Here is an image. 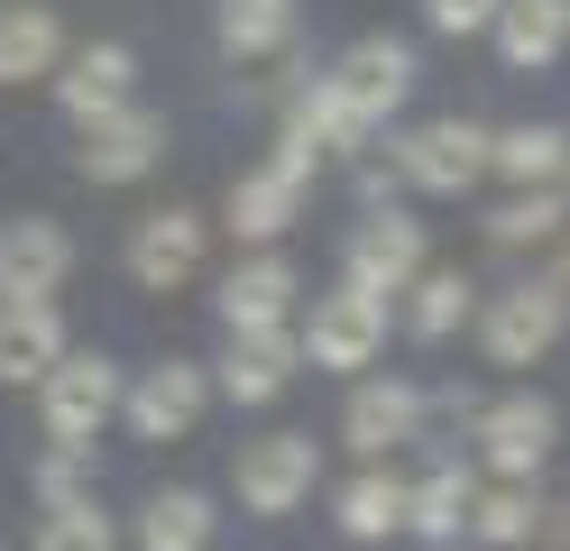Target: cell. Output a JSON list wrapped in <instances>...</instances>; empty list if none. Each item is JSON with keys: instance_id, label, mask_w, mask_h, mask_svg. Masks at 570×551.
<instances>
[{"instance_id": "6da1fadb", "label": "cell", "mask_w": 570, "mask_h": 551, "mask_svg": "<svg viewBox=\"0 0 570 551\" xmlns=\"http://www.w3.org/2000/svg\"><path fill=\"white\" fill-rule=\"evenodd\" d=\"M38 423H47V451L92 460V441L120 423V367L101 358V350H65L47 377H38Z\"/></svg>"}, {"instance_id": "7a4b0ae2", "label": "cell", "mask_w": 570, "mask_h": 551, "mask_svg": "<svg viewBox=\"0 0 570 551\" xmlns=\"http://www.w3.org/2000/svg\"><path fill=\"white\" fill-rule=\"evenodd\" d=\"M313 488H323V441L313 432H267V441H239L230 460V496L239 514H258V524H285Z\"/></svg>"}, {"instance_id": "3957f363", "label": "cell", "mask_w": 570, "mask_h": 551, "mask_svg": "<svg viewBox=\"0 0 570 551\" xmlns=\"http://www.w3.org/2000/svg\"><path fill=\"white\" fill-rule=\"evenodd\" d=\"M470 322H479L488 367H533V358H552V350H561V331H570V294L543 285V276H524V285H507V294H488Z\"/></svg>"}, {"instance_id": "277c9868", "label": "cell", "mask_w": 570, "mask_h": 551, "mask_svg": "<svg viewBox=\"0 0 570 551\" xmlns=\"http://www.w3.org/2000/svg\"><path fill=\"white\" fill-rule=\"evenodd\" d=\"M295 350H304V367H332V377L377 367V350H386V294H360V285L313 294V313L295 322Z\"/></svg>"}, {"instance_id": "5b68a950", "label": "cell", "mask_w": 570, "mask_h": 551, "mask_svg": "<svg viewBox=\"0 0 570 551\" xmlns=\"http://www.w3.org/2000/svg\"><path fill=\"white\" fill-rule=\"evenodd\" d=\"M470 441H479V460L497 478H543L552 451H561V404L533 395V386H515V395H497V404L470 414Z\"/></svg>"}, {"instance_id": "8992f818", "label": "cell", "mask_w": 570, "mask_h": 551, "mask_svg": "<svg viewBox=\"0 0 570 551\" xmlns=\"http://www.w3.org/2000/svg\"><path fill=\"white\" fill-rule=\"evenodd\" d=\"M323 83H332V101L350 110V120L377 138V129L405 110V92H414V47H405V37H350Z\"/></svg>"}, {"instance_id": "52a82bcc", "label": "cell", "mask_w": 570, "mask_h": 551, "mask_svg": "<svg viewBox=\"0 0 570 551\" xmlns=\"http://www.w3.org/2000/svg\"><path fill=\"white\" fill-rule=\"evenodd\" d=\"M423 220L405 203H368L360 220H350V248H341V285H360V294H405L414 267H423Z\"/></svg>"}, {"instance_id": "ba28073f", "label": "cell", "mask_w": 570, "mask_h": 551, "mask_svg": "<svg viewBox=\"0 0 570 551\" xmlns=\"http://www.w3.org/2000/svg\"><path fill=\"white\" fill-rule=\"evenodd\" d=\"M396 175L414 184V194H433V203H460V194H479V175H488V129L479 120H423L396 138Z\"/></svg>"}, {"instance_id": "9c48e42d", "label": "cell", "mask_w": 570, "mask_h": 551, "mask_svg": "<svg viewBox=\"0 0 570 551\" xmlns=\"http://www.w3.org/2000/svg\"><path fill=\"white\" fill-rule=\"evenodd\" d=\"M203 404H212V367L203 358H157V367H138V377H120L129 441H185L203 423Z\"/></svg>"}, {"instance_id": "30bf717a", "label": "cell", "mask_w": 570, "mask_h": 551, "mask_svg": "<svg viewBox=\"0 0 570 551\" xmlns=\"http://www.w3.org/2000/svg\"><path fill=\"white\" fill-rule=\"evenodd\" d=\"M203 257H212V220L194 203H166L129 230V285L138 294H185L203 276Z\"/></svg>"}, {"instance_id": "8fae6325", "label": "cell", "mask_w": 570, "mask_h": 551, "mask_svg": "<svg viewBox=\"0 0 570 551\" xmlns=\"http://www.w3.org/2000/svg\"><path fill=\"white\" fill-rule=\"evenodd\" d=\"M157 166H166V110L120 101V110H101V120H83V147H75L83 184H138Z\"/></svg>"}, {"instance_id": "7c38bea8", "label": "cell", "mask_w": 570, "mask_h": 551, "mask_svg": "<svg viewBox=\"0 0 570 551\" xmlns=\"http://www.w3.org/2000/svg\"><path fill=\"white\" fill-rule=\"evenodd\" d=\"M423 414H433V395L414 377H360L350 404H341V441L360 460H396L405 441H423Z\"/></svg>"}, {"instance_id": "4fadbf2b", "label": "cell", "mask_w": 570, "mask_h": 551, "mask_svg": "<svg viewBox=\"0 0 570 551\" xmlns=\"http://www.w3.org/2000/svg\"><path fill=\"white\" fill-rule=\"evenodd\" d=\"M295 322H258V331H230V350L212 358V395H230V404H276L285 386H295Z\"/></svg>"}, {"instance_id": "5bb4252c", "label": "cell", "mask_w": 570, "mask_h": 551, "mask_svg": "<svg viewBox=\"0 0 570 551\" xmlns=\"http://www.w3.org/2000/svg\"><path fill=\"white\" fill-rule=\"evenodd\" d=\"M47 83H56V101H65V120H101V110H120L129 92H138V56L120 47V37H92V47H65L56 56V73H47Z\"/></svg>"}, {"instance_id": "9a60e30c", "label": "cell", "mask_w": 570, "mask_h": 551, "mask_svg": "<svg viewBox=\"0 0 570 551\" xmlns=\"http://www.w3.org/2000/svg\"><path fill=\"white\" fill-rule=\"evenodd\" d=\"M65 350L75 341H65L56 294H0V386H38Z\"/></svg>"}, {"instance_id": "2e32d148", "label": "cell", "mask_w": 570, "mask_h": 551, "mask_svg": "<svg viewBox=\"0 0 570 551\" xmlns=\"http://www.w3.org/2000/svg\"><path fill=\"white\" fill-rule=\"evenodd\" d=\"M65 276H75L65 220H47V211L0 220V294H65Z\"/></svg>"}, {"instance_id": "e0dca14e", "label": "cell", "mask_w": 570, "mask_h": 551, "mask_svg": "<svg viewBox=\"0 0 570 551\" xmlns=\"http://www.w3.org/2000/svg\"><path fill=\"white\" fill-rule=\"evenodd\" d=\"M295 294H304V276H295V257H285V248H248L239 267L222 276V331L295 322Z\"/></svg>"}, {"instance_id": "ac0fdd59", "label": "cell", "mask_w": 570, "mask_h": 551, "mask_svg": "<svg viewBox=\"0 0 570 551\" xmlns=\"http://www.w3.org/2000/svg\"><path fill=\"white\" fill-rule=\"evenodd\" d=\"M488 37L507 73H552V56L570 47V0H497Z\"/></svg>"}, {"instance_id": "d6986e66", "label": "cell", "mask_w": 570, "mask_h": 551, "mask_svg": "<svg viewBox=\"0 0 570 551\" xmlns=\"http://www.w3.org/2000/svg\"><path fill=\"white\" fill-rule=\"evenodd\" d=\"M295 220H304V184H285L276 166H248V175L230 184V203H222V230H230L239 248H276Z\"/></svg>"}, {"instance_id": "ffe728a7", "label": "cell", "mask_w": 570, "mask_h": 551, "mask_svg": "<svg viewBox=\"0 0 570 551\" xmlns=\"http://www.w3.org/2000/svg\"><path fill=\"white\" fill-rule=\"evenodd\" d=\"M65 56V19H56V0H0V83H47Z\"/></svg>"}, {"instance_id": "44dd1931", "label": "cell", "mask_w": 570, "mask_h": 551, "mask_svg": "<svg viewBox=\"0 0 570 551\" xmlns=\"http://www.w3.org/2000/svg\"><path fill=\"white\" fill-rule=\"evenodd\" d=\"M543 488L533 478H497V488L470 496V524H460V542H479V551H524V542H543Z\"/></svg>"}, {"instance_id": "7402d4cb", "label": "cell", "mask_w": 570, "mask_h": 551, "mask_svg": "<svg viewBox=\"0 0 570 551\" xmlns=\"http://www.w3.org/2000/svg\"><path fill=\"white\" fill-rule=\"evenodd\" d=\"M212 533H222V514L203 488H157L129 524V551H212Z\"/></svg>"}, {"instance_id": "603a6c76", "label": "cell", "mask_w": 570, "mask_h": 551, "mask_svg": "<svg viewBox=\"0 0 570 551\" xmlns=\"http://www.w3.org/2000/svg\"><path fill=\"white\" fill-rule=\"evenodd\" d=\"M332 524H341V542H396V533H405V478L386 469V460H368V469L332 496Z\"/></svg>"}, {"instance_id": "cb8c5ba5", "label": "cell", "mask_w": 570, "mask_h": 551, "mask_svg": "<svg viewBox=\"0 0 570 551\" xmlns=\"http://www.w3.org/2000/svg\"><path fill=\"white\" fill-rule=\"evenodd\" d=\"M470 496H479V478L460 469V460L423 469L414 488H405V533H414V542H433V551H451L460 524H470Z\"/></svg>"}, {"instance_id": "d4e9b609", "label": "cell", "mask_w": 570, "mask_h": 551, "mask_svg": "<svg viewBox=\"0 0 570 551\" xmlns=\"http://www.w3.org/2000/svg\"><path fill=\"white\" fill-rule=\"evenodd\" d=\"M561 166H570V129L561 120L488 129V175H507V184H561Z\"/></svg>"}, {"instance_id": "484cf974", "label": "cell", "mask_w": 570, "mask_h": 551, "mask_svg": "<svg viewBox=\"0 0 570 551\" xmlns=\"http://www.w3.org/2000/svg\"><path fill=\"white\" fill-rule=\"evenodd\" d=\"M479 230H488V248H552L570 230V194H561V184H515Z\"/></svg>"}, {"instance_id": "4316f807", "label": "cell", "mask_w": 570, "mask_h": 551, "mask_svg": "<svg viewBox=\"0 0 570 551\" xmlns=\"http://www.w3.org/2000/svg\"><path fill=\"white\" fill-rule=\"evenodd\" d=\"M470 313H479V285L460 267H433V257H423L414 285H405V331H414V341H451Z\"/></svg>"}, {"instance_id": "83f0119b", "label": "cell", "mask_w": 570, "mask_h": 551, "mask_svg": "<svg viewBox=\"0 0 570 551\" xmlns=\"http://www.w3.org/2000/svg\"><path fill=\"white\" fill-rule=\"evenodd\" d=\"M230 65H267L285 56V37H295V0H222V19H212Z\"/></svg>"}, {"instance_id": "f1b7e54d", "label": "cell", "mask_w": 570, "mask_h": 551, "mask_svg": "<svg viewBox=\"0 0 570 551\" xmlns=\"http://www.w3.org/2000/svg\"><path fill=\"white\" fill-rule=\"evenodd\" d=\"M28 551H120V524L101 514V496H83V505H56V514H38Z\"/></svg>"}, {"instance_id": "f546056e", "label": "cell", "mask_w": 570, "mask_h": 551, "mask_svg": "<svg viewBox=\"0 0 570 551\" xmlns=\"http://www.w3.org/2000/svg\"><path fill=\"white\" fill-rule=\"evenodd\" d=\"M83 496H92L83 460H75V451H47V460H38V505L56 514V505H83Z\"/></svg>"}, {"instance_id": "4dcf8cb0", "label": "cell", "mask_w": 570, "mask_h": 551, "mask_svg": "<svg viewBox=\"0 0 570 551\" xmlns=\"http://www.w3.org/2000/svg\"><path fill=\"white\" fill-rule=\"evenodd\" d=\"M423 19H433L442 37H488V19H497V0H423Z\"/></svg>"}, {"instance_id": "1f68e13d", "label": "cell", "mask_w": 570, "mask_h": 551, "mask_svg": "<svg viewBox=\"0 0 570 551\" xmlns=\"http://www.w3.org/2000/svg\"><path fill=\"white\" fill-rule=\"evenodd\" d=\"M285 184H304V194H313V166H323V147H313V138H295V129H276V157H267Z\"/></svg>"}, {"instance_id": "d6a6232c", "label": "cell", "mask_w": 570, "mask_h": 551, "mask_svg": "<svg viewBox=\"0 0 570 551\" xmlns=\"http://www.w3.org/2000/svg\"><path fill=\"white\" fill-rule=\"evenodd\" d=\"M396 184H405V175H396V157L377 166L368 147H360V211H368V203H396Z\"/></svg>"}, {"instance_id": "836d02e7", "label": "cell", "mask_w": 570, "mask_h": 551, "mask_svg": "<svg viewBox=\"0 0 570 551\" xmlns=\"http://www.w3.org/2000/svg\"><path fill=\"white\" fill-rule=\"evenodd\" d=\"M543 285H561V294H570V230L552 239V267H543Z\"/></svg>"}, {"instance_id": "e575fe53", "label": "cell", "mask_w": 570, "mask_h": 551, "mask_svg": "<svg viewBox=\"0 0 570 551\" xmlns=\"http://www.w3.org/2000/svg\"><path fill=\"white\" fill-rule=\"evenodd\" d=\"M561 194H570V166H561Z\"/></svg>"}, {"instance_id": "d590c367", "label": "cell", "mask_w": 570, "mask_h": 551, "mask_svg": "<svg viewBox=\"0 0 570 551\" xmlns=\"http://www.w3.org/2000/svg\"><path fill=\"white\" fill-rule=\"evenodd\" d=\"M451 551H460V542H451ZM470 551H479V542H470Z\"/></svg>"}, {"instance_id": "8d00e7d4", "label": "cell", "mask_w": 570, "mask_h": 551, "mask_svg": "<svg viewBox=\"0 0 570 551\" xmlns=\"http://www.w3.org/2000/svg\"><path fill=\"white\" fill-rule=\"evenodd\" d=\"M0 551H10V542H0Z\"/></svg>"}]
</instances>
